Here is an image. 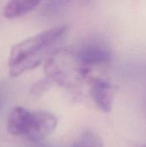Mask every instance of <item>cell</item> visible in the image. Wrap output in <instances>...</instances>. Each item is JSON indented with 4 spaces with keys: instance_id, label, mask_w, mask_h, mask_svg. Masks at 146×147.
Segmentation results:
<instances>
[{
    "instance_id": "6da1fadb",
    "label": "cell",
    "mask_w": 146,
    "mask_h": 147,
    "mask_svg": "<svg viewBox=\"0 0 146 147\" xmlns=\"http://www.w3.org/2000/svg\"><path fill=\"white\" fill-rule=\"evenodd\" d=\"M67 30L66 25L56 26L13 46L9 58V74L17 77L38 67L52 53L53 47Z\"/></svg>"
},
{
    "instance_id": "7a4b0ae2",
    "label": "cell",
    "mask_w": 146,
    "mask_h": 147,
    "mask_svg": "<svg viewBox=\"0 0 146 147\" xmlns=\"http://www.w3.org/2000/svg\"><path fill=\"white\" fill-rule=\"evenodd\" d=\"M46 74L54 82L66 86L85 75L86 67L77 59L75 53L68 50H61L52 53L45 64Z\"/></svg>"
},
{
    "instance_id": "3957f363",
    "label": "cell",
    "mask_w": 146,
    "mask_h": 147,
    "mask_svg": "<svg viewBox=\"0 0 146 147\" xmlns=\"http://www.w3.org/2000/svg\"><path fill=\"white\" fill-rule=\"evenodd\" d=\"M74 53L78 62L84 67L106 64L112 59L111 50L105 44L96 40L83 44Z\"/></svg>"
},
{
    "instance_id": "277c9868",
    "label": "cell",
    "mask_w": 146,
    "mask_h": 147,
    "mask_svg": "<svg viewBox=\"0 0 146 147\" xmlns=\"http://www.w3.org/2000/svg\"><path fill=\"white\" fill-rule=\"evenodd\" d=\"M56 117L46 111L33 112V120L27 138L32 141H40L50 135L56 128Z\"/></svg>"
},
{
    "instance_id": "5b68a950",
    "label": "cell",
    "mask_w": 146,
    "mask_h": 147,
    "mask_svg": "<svg viewBox=\"0 0 146 147\" xmlns=\"http://www.w3.org/2000/svg\"><path fill=\"white\" fill-rule=\"evenodd\" d=\"M33 112L17 106L13 108L8 115L6 127L7 131L13 136L27 137L32 124Z\"/></svg>"
},
{
    "instance_id": "8992f818",
    "label": "cell",
    "mask_w": 146,
    "mask_h": 147,
    "mask_svg": "<svg viewBox=\"0 0 146 147\" xmlns=\"http://www.w3.org/2000/svg\"><path fill=\"white\" fill-rule=\"evenodd\" d=\"M90 96L96 106L103 112H109L113 105V87L104 78H95L90 84Z\"/></svg>"
},
{
    "instance_id": "52a82bcc",
    "label": "cell",
    "mask_w": 146,
    "mask_h": 147,
    "mask_svg": "<svg viewBox=\"0 0 146 147\" xmlns=\"http://www.w3.org/2000/svg\"><path fill=\"white\" fill-rule=\"evenodd\" d=\"M39 1L31 0H12L8 2L3 10V15L8 19H13L24 16L40 5Z\"/></svg>"
},
{
    "instance_id": "ba28073f",
    "label": "cell",
    "mask_w": 146,
    "mask_h": 147,
    "mask_svg": "<svg viewBox=\"0 0 146 147\" xmlns=\"http://www.w3.org/2000/svg\"><path fill=\"white\" fill-rule=\"evenodd\" d=\"M71 147H104V143L96 133L89 130L81 134Z\"/></svg>"
},
{
    "instance_id": "9c48e42d",
    "label": "cell",
    "mask_w": 146,
    "mask_h": 147,
    "mask_svg": "<svg viewBox=\"0 0 146 147\" xmlns=\"http://www.w3.org/2000/svg\"><path fill=\"white\" fill-rule=\"evenodd\" d=\"M3 94L2 88H0V105H1L2 102H3Z\"/></svg>"
},
{
    "instance_id": "30bf717a",
    "label": "cell",
    "mask_w": 146,
    "mask_h": 147,
    "mask_svg": "<svg viewBox=\"0 0 146 147\" xmlns=\"http://www.w3.org/2000/svg\"><path fill=\"white\" fill-rule=\"evenodd\" d=\"M141 147H146V145H145V146H141Z\"/></svg>"
}]
</instances>
